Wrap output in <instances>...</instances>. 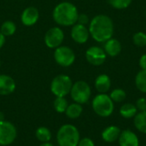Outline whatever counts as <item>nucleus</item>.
Wrapping results in <instances>:
<instances>
[{
    "mask_svg": "<svg viewBox=\"0 0 146 146\" xmlns=\"http://www.w3.org/2000/svg\"><path fill=\"white\" fill-rule=\"evenodd\" d=\"M77 23L86 26V24L90 23V19H89L88 15L86 14H79L78 19H77Z\"/></svg>",
    "mask_w": 146,
    "mask_h": 146,
    "instance_id": "c756f323",
    "label": "nucleus"
},
{
    "mask_svg": "<svg viewBox=\"0 0 146 146\" xmlns=\"http://www.w3.org/2000/svg\"><path fill=\"white\" fill-rule=\"evenodd\" d=\"M121 133V130L120 129L119 127L115 126V125H110L103 130L101 133V137L104 142L110 144V143L116 142L118 140Z\"/></svg>",
    "mask_w": 146,
    "mask_h": 146,
    "instance_id": "2eb2a0df",
    "label": "nucleus"
},
{
    "mask_svg": "<svg viewBox=\"0 0 146 146\" xmlns=\"http://www.w3.org/2000/svg\"><path fill=\"white\" fill-rule=\"evenodd\" d=\"M139 65L142 70H146V54H143L139 61Z\"/></svg>",
    "mask_w": 146,
    "mask_h": 146,
    "instance_id": "7c9ffc66",
    "label": "nucleus"
},
{
    "mask_svg": "<svg viewBox=\"0 0 146 146\" xmlns=\"http://www.w3.org/2000/svg\"><path fill=\"white\" fill-rule=\"evenodd\" d=\"M68 106V102L65 98L56 97V99L53 102V107H54V110L57 113H59V114L65 113Z\"/></svg>",
    "mask_w": 146,
    "mask_h": 146,
    "instance_id": "b1692460",
    "label": "nucleus"
},
{
    "mask_svg": "<svg viewBox=\"0 0 146 146\" xmlns=\"http://www.w3.org/2000/svg\"><path fill=\"white\" fill-rule=\"evenodd\" d=\"M39 19V12L37 8L33 6H30L26 8L21 15V22L24 26L31 27L37 23Z\"/></svg>",
    "mask_w": 146,
    "mask_h": 146,
    "instance_id": "f8f14e48",
    "label": "nucleus"
},
{
    "mask_svg": "<svg viewBox=\"0 0 146 146\" xmlns=\"http://www.w3.org/2000/svg\"><path fill=\"white\" fill-rule=\"evenodd\" d=\"M88 29L90 35L95 41L104 43L113 37L114 23L110 16L100 14L90 21Z\"/></svg>",
    "mask_w": 146,
    "mask_h": 146,
    "instance_id": "f257e3e1",
    "label": "nucleus"
},
{
    "mask_svg": "<svg viewBox=\"0 0 146 146\" xmlns=\"http://www.w3.org/2000/svg\"><path fill=\"white\" fill-rule=\"evenodd\" d=\"M79 12L76 6L69 2L58 3L52 13L54 21L60 26L69 27L77 23Z\"/></svg>",
    "mask_w": 146,
    "mask_h": 146,
    "instance_id": "f03ea898",
    "label": "nucleus"
},
{
    "mask_svg": "<svg viewBox=\"0 0 146 146\" xmlns=\"http://www.w3.org/2000/svg\"><path fill=\"white\" fill-rule=\"evenodd\" d=\"M80 139V131L73 124L68 123L61 126L56 133L58 146H77Z\"/></svg>",
    "mask_w": 146,
    "mask_h": 146,
    "instance_id": "7ed1b4c3",
    "label": "nucleus"
},
{
    "mask_svg": "<svg viewBox=\"0 0 146 146\" xmlns=\"http://www.w3.org/2000/svg\"><path fill=\"white\" fill-rule=\"evenodd\" d=\"M71 37L73 40L80 44H86L90 37L89 29L85 25H81L79 23H75L72 26L71 29Z\"/></svg>",
    "mask_w": 146,
    "mask_h": 146,
    "instance_id": "9b49d317",
    "label": "nucleus"
},
{
    "mask_svg": "<svg viewBox=\"0 0 146 146\" xmlns=\"http://www.w3.org/2000/svg\"><path fill=\"white\" fill-rule=\"evenodd\" d=\"M5 121V115L3 112L0 111V121Z\"/></svg>",
    "mask_w": 146,
    "mask_h": 146,
    "instance_id": "72a5a7b5",
    "label": "nucleus"
},
{
    "mask_svg": "<svg viewBox=\"0 0 146 146\" xmlns=\"http://www.w3.org/2000/svg\"><path fill=\"white\" fill-rule=\"evenodd\" d=\"M16 85L15 80L7 74H0V95L8 96L13 93Z\"/></svg>",
    "mask_w": 146,
    "mask_h": 146,
    "instance_id": "4468645a",
    "label": "nucleus"
},
{
    "mask_svg": "<svg viewBox=\"0 0 146 146\" xmlns=\"http://www.w3.org/2000/svg\"><path fill=\"white\" fill-rule=\"evenodd\" d=\"M121 49H122L121 44L117 38H114L112 37L111 38L104 42V50L107 56H110L111 57H115L118 55H120V53L121 52Z\"/></svg>",
    "mask_w": 146,
    "mask_h": 146,
    "instance_id": "dca6fc26",
    "label": "nucleus"
},
{
    "mask_svg": "<svg viewBox=\"0 0 146 146\" xmlns=\"http://www.w3.org/2000/svg\"><path fill=\"white\" fill-rule=\"evenodd\" d=\"M35 136L37 139L41 143L50 142L52 138L50 130L46 127H39L35 131Z\"/></svg>",
    "mask_w": 146,
    "mask_h": 146,
    "instance_id": "412c9836",
    "label": "nucleus"
},
{
    "mask_svg": "<svg viewBox=\"0 0 146 146\" xmlns=\"http://www.w3.org/2000/svg\"><path fill=\"white\" fill-rule=\"evenodd\" d=\"M69 94L74 103L85 104L88 103L91 98L92 89L87 82L84 80H78L75 83H73Z\"/></svg>",
    "mask_w": 146,
    "mask_h": 146,
    "instance_id": "39448f33",
    "label": "nucleus"
},
{
    "mask_svg": "<svg viewBox=\"0 0 146 146\" xmlns=\"http://www.w3.org/2000/svg\"><path fill=\"white\" fill-rule=\"evenodd\" d=\"M16 137L17 130L13 123L6 120L0 121V145H10L15 142Z\"/></svg>",
    "mask_w": 146,
    "mask_h": 146,
    "instance_id": "6e6552de",
    "label": "nucleus"
},
{
    "mask_svg": "<svg viewBox=\"0 0 146 146\" xmlns=\"http://www.w3.org/2000/svg\"><path fill=\"white\" fill-rule=\"evenodd\" d=\"M64 39V33L62 28L54 27L50 28L44 35V44L48 48L56 49L61 46Z\"/></svg>",
    "mask_w": 146,
    "mask_h": 146,
    "instance_id": "1a4fd4ad",
    "label": "nucleus"
},
{
    "mask_svg": "<svg viewBox=\"0 0 146 146\" xmlns=\"http://www.w3.org/2000/svg\"><path fill=\"white\" fill-rule=\"evenodd\" d=\"M15 31H16V25L12 21H5L0 27V32L5 37H9L14 35Z\"/></svg>",
    "mask_w": 146,
    "mask_h": 146,
    "instance_id": "5701e85b",
    "label": "nucleus"
},
{
    "mask_svg": "<svg viewBox=\"0 0 146 146\" xmlns=\"http://www.w3.org/2000/svg\"><path fill=\"white\" fill-rule=\"evenodd\" d=\"M138 110L135 106V104L132 103H127L124 104L120 108V115L124 119H133L138 113Z\"/></svg>",
    "mask_w": 146,
    "mask_h": 146,
    "instance_id": "6ab92c4d",
    "label": "nucleus"
},
{
    "mask_svg": "<svg viewBox=\"0 0 146 146\" xmlns=\"http://www.w3.org/2000/svg\"><path fill=\"white\" fill-rule=\"evenodd\" d=\"M114 103H122L127 98V92L121 88H115L109 95Z\"/></svg>",
    "mask_w": 146,
    "mask_h": 146,
    "instance_id": "393cba45",
    "label": "nucleus"
},
{
    "mask_svg": "<svg viewBox=\"0 0 146 146\" xmlns=\"http://www.w3.org/2000/svg\"><path fill=\"white\" fill-rule=\"evenodd\" d=\"M133 124L139 133L146 134V111L137 113L133 118Z\"/></svg>",
    "mask_w": 146,
    "mask_h": 146,
    "instance_id": "aec40b11",
    "label": "nucleus"
},
{
    "mask_svg": "<svg viewBox=\"0 0 146 146\" xmlns=\"http://www.w3.org/2000/svg\"><path fill=\"white\" fill-rule=\"evenodd\" d=\"M135 106L139 112L146 111V98H139L136 101Z\"/></svg>",
    "mask_w": 146,
    "mask_h": 146,
    "instance_id": "cd10ccee",
    "label": "nucleus"
},
{
    "mask_svg": "<svg viewBox=\"0 0 146 146\" xmlns=\"http://www.w3.org/2000/svg\"><path fill=\"white\" fill-rule=\"evenodd\" d=\"M94 86L98 93H107L111 88V80L105 74H99L95 80Z\"/></svg>",
    "mask_w": 146,
    "mask_h": 146,
    "instance_id": "f3484780",
    "label": "nucleus"
},
{
    "mask_svg": "<svg viewBox=\"0 0 146 146\" xmlns=\"http://www.w3.org/2000/svg\"><path fill=\"white\" fill-rule=\"evenodd\" d=\"M77 146H95V143L92 139L86 137L80 139Z\"/></svg>",
    "mask_w": 146,
    "mask_h": 146,
    "instance_id": "c85d7f7f",
    "label": "nucleus"
},
{
    "mask_svg": "<svg viewBox=\"0 0 146 146\" xmlns=\"http://www.w3.org/2000/svg\"><path fill=\"white\" fill-rule=\"evenodd\" d=\"M107 55L104 50L99 46H91L86 51V61L93 66H101L106 61Z\"/></svg>",
    "mask_w": 146,
    "mask_h": 146,
    "instance_id": "9d476101",
    "label": "nucleus"
},
{
    "mask_svg": "<svg viewBox=\"0 0 146 146\" xmlns=\"http://www.w3.org/2000/svg\"><path fill=\"white\" fill-rule=\"evenodd\" d=\"M38 146H55L53 144H51L50 142H46V143H41V145Z\"/></svg>",
    "mask_w": 146,
    "mask_h": 146,
    "instance_id": "473e14b6",
    "label": "nucleus"
},
{
    "mask_svg": "<svg viewBox=\"0 0 146 146\" xmlns=\"http://www.w3.org/2000/svg\"><path fill=\"white\" fill-rule=\"evenodd\" d=\"M54 58L58 65L67 68L75 62V53L70 47L61 45L55 49Z\"/></svg>",
    "mask_w": 146,
    "mask_h": 146,
    "instance_id": "0eeeda50",
    "label": "nucleus"
},
{
    "mask_svg": "<svg viewBox=\"0 0 146 146\" xmlns=\"http://www.w3.org/2000/svg\"><path fill=\"white\" fill-rule=\"evenodd\" d=\"M92 108L97 115L105 118L114 113L115 103L107 93H98L92 101Z\"/></svg>",
    "mask_w": 146,
    "mask_h": 146,
    "instance_id": "20e7f679",
    "label": "nucleus"
},
{
    "mask_svg": "<svg viewBox=\"0 0 146 146\" xmlns=\"http://www.w3.org/2000/svg\"><path fill=\"white\" fill-rule=\"evenodd\" d=\"M83 113V107H82V104H77V103H73V104H68L66 111H65V115L69 119H72V120H74V119H77L79 118Z\"/></svg>",
    "mask_w": 146,
    "mask_h": 146,
    "instance_id": "a211bd4d",
    "label": "nucleus"
},
{
    "mask_svg": "<svg viewBox=\"0 0 146 146\" xmlns=\"http://www.w3.org/2000/svg\"><path fill=\"white\" fill-rule=\"evenodd\" d=\"M133 42L138 47L146 46V33L144 32H137L133 36Z\"/></svg>",
    "mask_w": 146,
    "mask_h": 146,
    "instance_id": "bb28decb",
    "label": "nucleus"
},
{
    "mask_svg": "<svg viewBox=\"0 0 146 146\" xmlns=\"http://www.w3.org/2000/svg\"><path fill=\"white\" fill-rule=\"evenodd\" d=\"M73 86V81L68 75H56L50 83V91L56 97H63L70 93Z\"/></svg>",
    "mask_w": 146,
    "mask_h": 146,
    "instance_id": "423d86ee",
    "label": "nucleus"
},
{
    "mask_svg": "<svg viewBox=\"0 0 146 146\" xmlns=\"http://www.w3.org/2000/svg\"><path fill=\"white\" fill-rule=\"evenodd\" d=\"M117 141L120 146H139L140 145L138 135L130 129L121 131Z\"/></svg>",
    "mask_w": 146,
    "mask_h": 146,
    "instance_id": "ddd939ff",
    "label": "nucleus"
},
{
    "mask_svg": "<svg viewBox=\"0 0 146 146\" xmlns=\"http://www.w3.org/2000/svg\"><path fill=\"white\" fill-rule=\"evenodd\" d=\"M5 44V36L0 32V49Z\"/></svg>",
    "mask_w": 146,
    "mask_h": 146,
    "instance_id": "2f4dec72",
    "label": "nucleus"
},
{
    "mask_svg": "<svg viewBox=\"0 0 146 146\" xmlns=\"http://www.w3.org/2000/svg\"><path fill=\"white\" fill-rule=\"evenodd\" d=\"M135 86L137 89L146 94V70L140 69L135 76Z\"/></svg>",
    "mask_w": 146,
    "mask_h": 146,
    "instance_id": "4be33fe9",
    "label": "nucleus"
},
{
    "mask_svg": "<svg viewBox=\"0 0 146 146\" xmlns=\"http://www.w3.org/2000/svg\"><path fill=\"white\" fill-rule=\"evenodd\" d=\"M133 0H109L110 5L115 9H125L128 8Z\"/></svg>",
    "mask_w": 146,
    "mask_h": 146,
    "instance_id": "a878e982",
    "label": "nucleus"
}]
</instances>
